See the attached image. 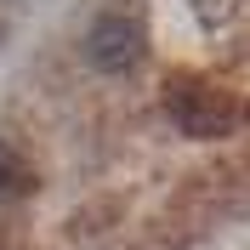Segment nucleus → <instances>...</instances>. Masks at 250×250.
I'll return each instance as SVG.
<instances>
[{"label": "nucleus", "mask_w": 250, "mask_h": 250, "mask_svg": "<svg viewBox=\"0 0 250 250\" xmlns=\"http://www.w3.org/2000/svg\"><path fill=\"white\" fill-rule=\"evenodd\" d=\"M137 51H142V29H137V17H125V12H103L85 29V62L97 74H125L137 62Z\"/></svg>", "instance_id": "1"}, {"label": "nucleus", "mask_w": 250, "mask_h": 250, "mask_svg": "<svg viewBox=\"0 0 250 250\" xmlns=\"http://www.w3.org/2000/svg\"><path fill=\"white\" fill-rule=\"evenodd\" d=\"M17 188V165H12V148L0 142V193H12Z\"/></svg>", "instance_id": "2"}]
</instances>
